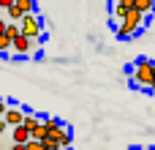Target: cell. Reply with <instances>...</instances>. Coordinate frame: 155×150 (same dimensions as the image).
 Returning <instances> with one entry per match:
<instances>
[{
    "label": "cell",
    "instance_id": "obj_1",
    "mask_svg": "<svg viewBox=\"0 0 155 150\" xmlns=\"http://www.w3.org/2000/svg\"><path fill=\"white\" fill-rule=\"evenodd\" d=\"M147 19H150V14H142V11H136L134 5H128V11L123 14L120 25L114 27L117 38H134V36H136V33L147 25Z\"/></svg>",
    "mask_w": 155,
    "mask_h": 150
},
{
    "label": "cell",
    "instance_id": "obj_2",
    "mask_svg": "<svg viewBox=\"0 0 155 150\" xmlns=\"http://www.w3.org/2000/svg\"><path fill=\"white\" fill-rule=\"evenodd\" d=\"M134 85H139L142 90H153L155 85V63L150 57H139L136 63H134Z\"/></svg>",
    "mask_w": 155,
    "mask_h": 150
},
{
    "label": "cell",
    "instance_id": "obj_3",
    "mask_svg": "<svg viewBox=\"0 0 155 150\" xmlns=\"http://www.w3.org/2000/svg\"><path fill=\"white\" fill-rule=\"evenodd\" d=\"M19 33L27 36V38H41L44 33V19L35 14V11H27L19 16Z\"/></svg>",
    "mask_w": 155,
    "mask_h": 150
},
{
    "label": "cell",
    "instance_id": "obj_4",
    "mask_svg": "<svg viewBox=\"0 0 155 150\" xmlns=\"http://www.w3.org/2000/svg\"><path fill=\"white\" fill-rule=\"evenodd\" d=\"M38 41L41 38H27V36H14L11 38V49H14V55L16 57H27V55H33L35 52V46H38Z\"/></svg>",
    "mask_w": 155,
    "mask_h": 150
},
{
    "label": "cell",
    "instance_id": "obj_5",
    "mask_svg": "<svg viewBox=\"0 0 155 150\" xmlns=\"http://www.w3.org/2000/svg\"><path fill=\"white\" fill-rule=\"evenodd\" d=\"M54 142L60 150H71V142H74V134H71V126H60L57 134H54Z\"/></svg>",
    "mask_w": 155,
    "mask_h": 150
},
{
    "label": "cell",
    "instance_id": "obj_6",
    "mask_svg": "<svg viewBox=\"0 0 155 150\" xmlns=\"http://www.w3.org/2000/svg\"><path fill=\"white\" fill-rule=\"evenodd\" d=\"M22 115H25V109H22V107H5L3 120H5V126L11 128V126H19V123H22Z\"/></svg>",
    "mask_w": 155,
    "mask_h": 150
},
{
    "label": "cell",
    "instance_id": "obj_7",
    "mask_svg": "<svg viewBox=\"0 0 155 150\" xmlns=\"http://www.w3.org/2000/svg\"><path fill=\"white\" fill-rule=\"evenodd\" d=\"M38 123H41V118H38L35 112H27V109H25V115H22V126L27 128V134H33V131L38 128Z\"/></svg>",
    "mask_w": 155,
    "mask_h": 150
},
{
    "label": "cell",
    "instance_id": "obj_8",
    "mask_svg": "<svg viewBox=\"0 0 155 150\" xmlns=\"http://www.w3.org/2000/svg\"><path fill=\"white\" fill-rule=\"evenodd\" d=\"M11 137H14V142H22V145L30 139V134H27V128H25L22 123H19V126H11Z\"/></svg>",
    "mask_w": 155,
    "mask_h": 150
},
{
    "label": "cell",
    "instance_id": "obj_9",
    "mask_svg": "<svg viewBox=\"0 0 155 150\" xmlns=\"http://www.w3.org/2000/svg\"><path fill=\"white\" fill-rule=\"evenodd\" d=\"M136 11H142V14H153V5H155V0H134L131 3Z\"/></svg>",
    "mask_w": 155,
    "mask_h": 150
},
{
    "label": "cell",
    "instance_id": "obj_10",
    "mask_svg": "<svg viewBox=\"0 0 155 150\" xmlns=\"http://www.w3.org/2000/svg\"><path fill=\"white\" fill-rule=\"evenodd\" d=\"M14 5H16L22 14H27V11H35V0H14Z\"/></svg>",
    "mask_w": 155,
    "mask_h": 150
},
{
    "label": "cell",
    "instance_id": "obj_11",
    "mask_svg": "<svg viewBox=\"0 0 155 150\" xmlns=\"http://www.w3.org/2000/svg\"><path fill=\"white\" fill-rule=\"evenodd\" d=\"M125 11H128V5H125V3H114V5H112V19H117V22H120Z\"/></svg>",
    "mask_w": 155,
    "mask_h": 150
},
{
    "label": "cell",
    "instance_id": "obj_12",
    "mask_svg": "<svg viewBox=\"0 0 155 150\" xmlns=\"http://www.w3.org/2000/svg\"><path fill=\"white\" fill-rule=\"evenodd\" d=\"M5 14H8V19H11V22H19V16H22V11H19V8H16L14 3H11L8 8H5Z\"/></svg>",
    "mask_w": 155,
    "mask_h": 150
},
{
    "label": "cell",
    "instance_id": "obj_13",
    "mask_svg": "<svg viewBox=\"0 0 155 150\" xmlns=\"http://www.w3.org/2000/svg\"><path fill=\"white\" fill-rule=\"evenodd\" d=\"M8 49H11V38H8V36H3V33H0V55H5V52H8Z\"/></svg>",
    "mask_w": 155,
    "mask_h": 150
},
{
    "label": "cell",
    "instance_id": "obj_14",
    "mask_svg": "<svg viewBox=\"0 0 155 150\" xmlns=\"http://www.w3.org/2000/svg\"><path fill=\"white\" fill-rule=\"evenodd\" d=\"M25 148H27V150H44V145H41V139H27Z\"/></svg>",
    "mask_w": 155,
    "mask_h": 150
},
{
    "label": "cell",
    "instance_id": "obj_15",
    "mask_svg": "<svg viewBox=\"0 0 155 150\" xmlns=\"http://www.w3.org/2000/svg\"><path fill=\"white\" fill-rule=\"evenodd\" d=\"M11 3H14V0H0V8H3V11H5V8H8V5H11Z\"/></svg>",
    "mask_w": 155,
    "mask_h": 150
},
{
    "label": "cell",
    "instance_id": "obj_16",
    "mask_svg": "<svg viewBox=\"0 0 155 150\" xmlns=\"http://www.w3.org/2000/svg\"><path fill=\"white\" fill-rule=\"evenodd\" d=\"M11 150H27V148H25L22 142H14V148H11Z\"/></svg>",
    "mask_w": 155,
    "mask_h": 150
},
{
    "label": "cell",
    "instance_id": "obj_17",
    "mask_svg": "<svg viewBox=\"0 0 155 150\" xmlns=\"http://www.w3.org/2000/svg\"><path fill=\"white\" fill-rule=\"evenodd\" d=\"M5 107H8V104H5V101L0 98V118H3V112H5Z\"/></svg>",
    "mask_w": 155,
    "mask_h": 150
},
{
    "label": "cell",
    "instance_id": "obj_18",
    "mask_svg": "<svg viewBox=\"0 0 155 150\" xmlns=\"http://www.w3.org/2000/svg\"><path fill=\"white\" fill-rule=\"evenodd\" d=\"M5 128H8V126H5V120H3V118H0V134H3V131H5Z\"/></svg>",
    "mask_w": 155,
    "mask_h": 150
},
{
    "label": "cell",
    "instance_id": "obj_19",
    "mask_svg": "<svg viewBox=\"0 0 155 150\" xmlns=\"http://www.w3.org/2000/svg\"><path fill=\"white\" fill-rule=\"evenodd\" d=\"M114 3H125V5H131V3H134V0H114Z\"/></svg>",
    "mask_w": 155,
    "mask_h": 150
},
{
    "label": "cell",
    "instance_id": "obj_20",
    "mask_svg": "<svg viewBox=\"0 0 155 150\" xmlns=\"http://www.w3.org/2000/svg\"><path fill=\"white\" fill-rule=\"evenodd\" d=\"M3 27H5V22H3V16H0V33H3Z\"/></svg>",
    "mask_w": 155,
    "mask_h": 150
},
{
    "label": "cell",
    "instance_id": "obj_21",
    "mask_svg": "<svg viewBox=\"0 0 155 150\" xmlns=\"http://www.w3.org/2000/svg\"><path fill=\"white\" fill-rule=\"evenodd\" d=\"M44 150H60V148H57V145H52V148H44Z\"/></svg>",
    "mask_w": 155,
    "mask_h": 150
},
{
    "label": "cell",
    "instance_id": "obj_22",
    "mask_svg": "<svg viewBox=\"0 0 155 150\" xmlns=\"http://www.w3.org/2000/svg\"><path fill=\"white\" fill-rule=\"evenodd\" d=\"M142 150H155V148H150V145H147V148H142Z\"/></svg>",
    "mask_w": 155,
    "mask_h": 150
}]
</instances>
